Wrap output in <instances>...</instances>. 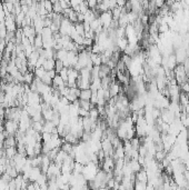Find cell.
<instances>
[{
    "label": "cell",
    "instance_id": "cell-11",
    "mask_svg": "<svg viewBox=\"0 0 189 190\" xmlns=\"http://www.w3.org/2000/svg\"><path fill=\"white\" fill-rule=\"evenodd\" d=\"M91 89H81L80 90V95H79V99H82V100H90L91 98Z\"/></svg>",
    "mask_w": 189,
    "mask_h": 190
},
{
    "label": "cell",
    "instance_id": "cell-23",
    "mask_svg": "<svg viewBox=\"0 0 189 190\" xmlns=\"http://www.w3.org/2000/svg\"><path fill=\"white\" fill-rule=\"evenodd\" d=\"M72 148H74V145L70 144V142H67V141H63V144L61 145V147H60V149H63V151L67 152L68 155L72 151Z\"/></svg>",
    "mask_w": 189,
    "mask_h": 190
},
{
    "label": "cell",
    "instance_id": "cell-1",
    "mask_svg": "<svg viewBox=\"0 0 189 190\" xmlns=\"http://www.w3.org/2000/svg\"><path fill=\"white\" fill-rule=\"evenodd\" d=\"M19 129V121L16 120H11V119H7L5 121V136L8 137V136H15L16 132L18 131Z\"/></svg>",
    "mask_w": 189,
    "mask_h": 190
},
{
    "label": "cell",
    "instance_id": "cell-22",
    "mask_svg": "<svg viewBox=\"0 0 189 190\" xmlns=\"http://www.w3.org/2000/svg\"><path fill=\"white\" fill-rule=\"evenodd\" d=\"M75 29L80 36L85 37V27H83V22H75Z\"/></svg>",
    "mask_w": 189,
    "mask_h": 190
},
{
    "label": "cell",
    "instance_id": "cell-13",
    "mask_svg": "<svg viewBox=\"0 0 189 190\" xmlns=\"http://www.w3.org/2000/svg\"><path fill=\"white\" fill-rule=\"evenodd\" d=\"M5 152H6V157L8 159H13L15 157V155L17 153V146H13V147H8V148H5Z\"/></svg>",
    "mask_w": 189,
    "mask_h": 190
},
{
    "label": "cell",
    "instance_id": "cell-7",
    "mask_svg": "<svg viewBox=\"0 0 189 190\" xmlns=\"http://www.w3.org/2000/svg\"><path fill=\"white\" fill-rule=\"evenodd\" d=\"M55 64H56V59L55 58H49V59H46L42 67L46 69V71H49V70L55 69Z\"/></svg>",
    "mask_w": 189,
    "mask_h": 190
},
{
    "label": "cell",
    "instance_id": "cell-28",
    "mask_svg": "<svg viewBox=\"0 0 189 190\" xmlns=\"http://www.w3.org/2000/svg\"><path fill=\"white\" fill-rule=\"evenodd\" d=\"M41 81L44 83H46V85H48V86H52V78H51L47 72H46V75L41 78Z\"/></svg>",
    "mask_w": 189,
    "mask_h": 190
},
{
    "label": "cell",
    "instance_id": "cell-26",
    "mask_svg": "<svg viewBox=\"0 0 189 190\" xmlns=\"http://www.w3.org/2000/svg\"><path fill=\"white\" fill-rule=\"evenodd\" d=\"M44 6L46 8V10L49 12H52V10H54V3L51 2L50 0H44Z\"/></svg>",
    "mask_w": 189,
    "mask_h": 190
},
{
    "label": "cell",
    "instance_id": "cell-2",
    "mask_svg": "<svg viewBox=\"0 0 189 190\" xmlns=\"http://www.w3.org/2000/svg\"><path fill=\"white\" fill-rule=\"evenodd\" d=\"M99 19H100V22L102 27H104V30H107L108 28L110 27L111 22H113V13L110 12V10L108 11H104L101 12V15L99 16Z\"/></svg>",
    "mask_w": 189,
    "mask_h": 190
},
{
    "label": "cell",
    "instance_id": "cell-8",
    "mask_svg": "<svg viewBox=\"0 0 189 190\" xmlns=\"http://www.w3.org/2000/svg\"><path fill=\"white\" fill-rule=\"evenodd\" d=\"M17 146V140L15 136H8L3 141V148H8V147Z\"/></svg>",
    "mask_w": 189,
    "mask_h": 190
},
{
    "label": "cell",
    "instance_id": "cell-35",
    "mask_svg": "<svg viewBox=\"0 0 189 190\" xmlns=\"http://www.w3.org/2000/svg\"><path fill=\"white\" fill-rule=\"evenodd\" d=\"M59 3H60V6L63 7V9L65 10V9H67V8H69L70 6V2H68V1H66V0H59Z\"/></svg>",
    "mask_w": 189,
    "mask_h": 190
},
{
    "label": "cell",
    "instance_id": "cell-21",
    "mask_svg": "<svg viewBox=\"0 0 189 190\" xmlns=\"http://www.w3.org/2000/svg\"><path fill=\"white\" fill-rule=\"evenodd\" d=\"M166 155H167V152L165 151V150H158V151H156V153H155L154 158L156 159L158 162H161V161L166 158Z\"/></svg>",
    "mask_w": 189,
    "mask_h": 190
},
{
    "label": "cell",
    "instance_id": "cell-27",
    "mask_svg": "<svg viewBox=\"0 0 189 190\" xmlns=\"http://www.w3.org/2000/svg\"><path fill=\"white\" fill-rule=\"evenodd\" d=\"M65 68V66H63V62L61 60H59V59H56V64H55V70H56L57 74H59L61 70Z\"/></svg>",
    "mask_w": 189,
    "mask_h": 190
},
{
    "label": "cell",
    "instance_id": "cell-20",
    "mask_svg": "<svg viewBox=\"0 0 189 190\" xmlns=\"http://www.w3.org/2000/svg\"><path fill=\"white\" fill-rule=\"evenodd\" d=\"M67 53H68V51L66 50V49H59V50L56 51V59H59V60H61L63 61L66 57H67Z\"/></svg>",
    "mask_w": 189,
    "mask_h": 190
},
{
    "label": "cell",
    "instance_id": "cell-38",
    "mask_svg": "<svg viewBox=\"0 0 189 190\" xmlns=\"http://www.w3.org/2000/svg\"><path fill=\"white\" fill-rule=\"evenodd\" d=\"M186 56H187V59L189 60V47L186 49Z\"/></svg>",
    "mask_w": 189,
    "mask_h": 190
},
{
    "label": "cell",
    "instance_id": "cell-34",
    "mask_svg": "<svg viewBox=\"0 0 189 190\" xmlns=\"http://www.w3.org/2000/svg\"><path fill=\"white\" fill-rule=\"evenodd\" d=\"M94 42V40L91 38H87V37H83V46L85 47H89V46H91Z\"/></svg>",
    "mask_w": 189,
    "mask_h": 190
},
{
    "label": "cell",
    "instance_id": "cell-25",
    "mask_svg": "<svg viewBox=\"0 0 189 190\" xmlns=\"http://www.w3.org/2000/svg\"><path fill=\"white\" fill-rule=\"evenodd\" d=\"M46 72H47V71H46V69H44V67H39V68H36V69H35V72H33V74H35V76L38 77L39 79H41V78L46 75Z\"/></svg>",
    "mask_w": 189,
    "mask_h": 190
},
{
    "label": "cell",
    "instance_id": "cell-24",
    "mask_svg": "<svg viewBox=\"0 0 189 190\" xmlns=\"http://www.w3.org/2000/svg\"><path fill=\"white\" fill-rule=\"evenodd\" d=\"M82 169H83V165L78 162V161H75V165H74V169H72V173L75 175H78V173H81Z\"/></svg>",
    "mask_w": 189,
    "mask_h": 190
},
{
    "label": "cell",
    "instance_id": "cell-37",
    "mask_svg": "<svg viewBox=\"0 0 189 190\" xmlns=\"http://www.w3.org/2000/svg\"><path fill=\"white\" fill-rule=\"evenodd\" d=\"M185 111H186V114H187V116L189 117V103L186 106V108H185Z\"/></svg>",
    "mask_w": 189,
    "mask_h": 190
},
{
    "label": "cell",
    "instance_id": "cell-4",
    "mask_svg": "<svg viewBox=\"0 0 189 190\" xmlns=\"http://www.w3.org/2000/svg\"><path fill=\"white\" fill-rule=\"evenodd\" d=\"M127 165L130 167V169L132 170V172H135V173H136V172H138V171L142 168L137 159H130V160L127 162Z\"/></svg>",
    "mask_w": 189,
    "mask_h": 190
},
{
    "label": "cell",
    "instance_id": "cell-15",
    "mask_svg": "<svg viewBox=\"0 0 189 190\" xmlns=\"http://www.w3.org/2000/svg\"><path fill=\"white\" fill-rule=\"evenodd\" d=\"M99 88H101V78H94L91 79V83H90V89L91 91L92 90H98Z\"/></svg>",
    "mask_w": 189,
    "mask_h": 190
},
{
    "label": "cell",
    "instance_id": "cell-12",
    "mask_svg": "<svg viewBox=\"0 0 189 190\" xmlns=\"http://www.w3.org/2000/svg\"><path fill=\"white\" fill-rule=\"evenodd\" d=\"M125 157V150H124V147L122 145L118 146L117 148H115V153H113V159H119V158H124Z\"/></svg>",
    "mask_w": 189,
    "mask_h": 190
},
{
    "label": "cell",
    "instance_id": "cell-9",
    "mask_svg": "<svg viewBox=\"0 0 189 190\" xmlns=\"http://www.w3.org/2000/svg\"><path fill=\"white\" fill-rule=\"evenodd\" d=\"M22 33H24V36H26L27 38L30 37V36H36L37 35L35 28L32 26H25V27H22Z\"/></svg>",
    "mask_w": 189,
    "mask_h": 190
},
{
    "label": "cell",
    "instance_id": "cell-18",
    "mask_svg": "<svg viewBox=\"0 0 189 190\" xmlns=\"http://www.w3.org/2000/svg\"><path fill=\"white\" fill-rule=\"evenodd\" d=\"M42 44H44V41H42L41 35H36L35 41H33V47H35L36 49H41V48H44Z\"/></svg>",
    "mask_w": 189,
    "mask_h": 190
},
{
    "label": "cell",
    "instance_id": "cell-5",
    "mask_svg": "<svg viewBox=\"0 0 189 190\" xmlns=\"http://www.w3.org/2000/svg\"><path fill=\"white\" fill-rule=\"evenodd\" d=\"M129 44V41L126 37H122V38H117V41H116V46L119 48L120 51H124L127 48V46Z\"/></svg>",
    "mask_w": 189,
    "mask_h": 190
},
{
    "label": "cell",
    "instance_id": "cell-32",
    "mask_svg": "<svg viewBox=\"0 0 189 190\" xmlns=\"http://www.w3.org/2000/svg\"><path fill=\"white\" fill-rule=\"evenodd\" d=\"M46 61V57H44L42 55H40L39 58H38L37 62H36V68H39V67H42L44 62Z\"/></svg>",
    "mask_w": 189,
    "mask_h": 190
},
{
    "label": "cell",
    "instance_id": "cell-30",
    "mask_svg": "<svg viewBox=\"0 0 189 190\" xmlns=\"http://www.w3.org/2000/svg\"><path fill=\"white\" fill-rule=\"evenodd\" d=\"M52 11H54V12H56V13H61V15H63V7L60 6L59 1L56 2V3H54V10H52Z\"/></svg>",
    "mask_w": 189,
    "mask_h": 190
},
{
    "label": "cell",
    "instance_id": "cell-10",
    "mask_svg": "<svg viewBox=\"0 0 189 190\" xmlns=\"http://www.w3.org/2000/svg\"><path fill=\"white\" fill-rule=\"evenodd\" d=\"M136 180L142 181V182H148V176H147L146 169H144V170L140 169L138 172H136Z\"/></svg>",
    "mask_w": 189,
    "mask_h": 190
},
{
    "label": "cell",
    "instance_id": "cell-14",
    "mask_svg": "<svg viewBox=\"0 0 189 190\" xmlns=\"http://www.w3.org/2000/svg\"><path fill=\"white\" fill-rule=\"evenodd\" d=\"M88 117L91 119V121H98V119H99V111H98V109H97L96 106L89 110Z\"/></svg>",
    "mask_w": 189,
    "mask_h": 190
},
{
    "label": "cell",
    "instance_id": "cell-19",
    "mask_svg": "<svg viewBox=\"0 0 189 190\" xmlns=\"http://www.w3.org/2000/svg\"><path fill=\"white\" fill-rule=\"evenodd\" d=\"M79 106L83 108V109H86V110H88V111L91 108L94 107V105H92L90 100H82V99H79Z\"/></svg>",
    "mask_w": 189,
    "mask_h": 190
},
{
    "label": "cell",
    "instance_id": "cell-33",
    "mask_svg": "<svg viewBox=\"0 0 189 190\" xmlns=\"http://www.w3.org/2000/svg\"><path fill=\"white\" fill-rule=\"evenodd\" d=\"M78 114H79V117H88L89 116V111L88 110H86V109H83V108L79 107V111H78Z\"/></svg>",
    "mask_w": 189,
    "mask_h": 190
},
{
    "label": "cell",
    "instance_id": "cell-36",
    "mask_svg": "<svg viewBox=\"0 0 189 190\" xmlns=\"http://www.w3.org/2000/svg\"><path fill=\"white\" fill-rule=\"evenodd\" d=\"M127 0H117V6L118 7H125Z\"/></svg>",
    "mask_w": 189,
    "mask_h": 190
},
{
    "label": "cell",
    "instance_id": "cell-31",
    "mask_svg": "<svg viewBox=\"0 0 189 190\" xmlns=\"http://www.w3.org/2000/svg\"><path fill=\"white\" fill-rule=\"evenodd\" d=\"M59 75L61 76V78L63 79V81L67 83H68V70H67V68H63L60 72H59Z\"/></svg>",
    "mask_w": 189,
    "mask_h": 190
},
{
    "label": "cell",
    "instance_id": "cell-3",
    "mask_svg": "<svg viewBox=\"0 0 189 190\" xmlns=\"http://www.w3.org/2000/svg\"><path fill=\"white\" fill-rule=\"evenodd\" d=\"M63 86H66V83L63 81V79L61 78V76L59 75V74H57L55 78L52 79V88L54 89H59L63 88Z\"/></svg>",
    "mask_w": 189,
    "mask_h": 190
},
{
    "label": "cell",
    "instance_id": "cell-6",
    "mask_svg": "<svg viewBox=\"0 0 189 190\" xmlns=\"http://www.w3.org/2000/svg\"><path fill=\"white\" fill-rule=\"evenodd\" d=\"M110 74H111V68L106 63H102L100 66V70H99V77L104 78L106 76H109Z\"/></svg>",
    "mask_w": 189,
    "mask_h": 190
},
{
    "label": "cell",
    "instance_id": "cell-16",
    "mask_svg": "<svg viewBox=\"0 0 189 190\" xmlns=\"http://www.w3.org/2000/svg\"><path fill=\"white\" fill-rule=\"evenodd\" d=\"M33 79H35V74L31 72V71H29V70L24 75V83L30 85V83H32Z\"/></svg>",
    "mask_w": 189,
    "mask_h": 190
},
{
    "label": "cell",
    "instance_id": "cell-17",
    "mask_svg": "<svg viewBox=\"0 0 189 190\" xmlns=\"http://www.w3.org/2000/svg\"><path fill=\"white\" fill-rule=\"evenodd\" d=\"M44 120L32 121L31 127L37 131V132H42V130H44Z\"/></svg>",
    "mask_w": 189,
    "mask_h": 190
},
{
    "label": "cell",
    "instance_id": "cell-29",
    "mask_svg": "<svg viewBox=\"0 0 189 190\" xmlns=\"http://www.w3.org/2000/svg\"><path fill=\"white\" fill-rule=\"evenodd\" d=\"M146 187H147V182H142V181H139V180L135 181V189H146Z\"/></svg>",
    "mask_w": 189,
    "mask_h": 190
}]
</instances>
